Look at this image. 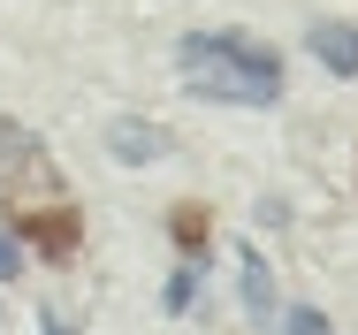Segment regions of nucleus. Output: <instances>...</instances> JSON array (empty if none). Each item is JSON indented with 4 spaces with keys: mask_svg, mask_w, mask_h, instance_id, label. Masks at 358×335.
Returning a JSON list of instances; mask_svg holds the SVG:
<instances>
[{
    "mask_svg": "<svg viewBox=\"0 0 358 335\" xmlns=\"http://www.w3.org/2000/svg\"><path fill=\"white\" fill-rule=\"evenodd\" d=\"M15 274H23V244H15V236H0V282H15Z\"/></svg>",
    "mask_w": 358,
    "mask_h": 335,
    "instance_id": "9",
    "label": "nucleus"
},
{
    "mask_svg": "<svg viewBox=\"0 0 358 335\" xmlns=\"http://www.w3.org/2000/svg\"><path fill=\"white\" fill-rule=\"evenodd\" d=\"M191 305H199V267H176V274H168V290H160V313L183 320Z\"/></svg>",
    "mask_w": 358,
    "mask_h": 335,
    "instance_id": "7",
    "label": "nucleus"
},
{
    "mask_svg": "<svg viewBox=\"0 0 358 335\" xmlns=\"http://www.w3.org/2000/svg\"><path fill=\"white\" fill-rule=\"evenodd\" d=\"M8 236H23L38 259L69 267L76 252H84V213H76L69 199H62V206H8Z\"/></svg>",
    "mask_w": 358,
    "mask_h": 335,
    "instance_id": "2",
    "label": "nucleus"
},
{
    "mask_svg": "<svg viewBox=\"0 0 358 335\" xmlns=\"http://www.w3.org/2000/svg\"><path fill=\"white\" fill-rule=\"evenodd\" d=\"M38 335H76L69 320H54V313H38Z\"/></svg>",
    "mask_w": 358,
    "mask_h": 335,
    "instance_id": "10",
    "label": "nucleus"
},
{
    "mask_svg": "<svg viewBox=\"0 0 358 335\" xmlns=\"http://www.w3.org/2000/svg\"><path fill=\"white\" fill-rule=\"evenodd\" d=\"M176 76L206 107H275L282 99V54L244 31H191L176 46Z\"/></svg>",
    "mask_w": 358,
    "mask_h": 335,
    "instance_id": "1",
    "label": "nucleus"
},
{
    "mask_svg": "<svg viewBox=\"0 0 358 335\" xmlns=\"http://www.w3.org/2000/svg\"><path fill=\"white\" fill-rule=\"evenodd\" d=\"M282 335H336V328H328V313H320V305H297V313L282 320Z\"/></svg>",
    "mask_w": 358,
    "mask_h": 335,
    "instance_id": "8",
    "label": "nucleus"
},
{
    "mask_svg": "<svg viewBox=\"0 0 358 335\" xmlns=\"http://www.w3.org/2000/svg\"><path fill=\"white\" fill-rule=\"evenodd\" d=\"M305 54H320L328 76H358V23H343V15L313 23V31H305Z\"/></svg>",
    "mask_w": 358,
    "mask_h": 335,
    "instance_id": "5",
    "label": "nucleus"
},
{
    "mask_svg": "<svg viewBox=\"0 0 358 335\" xmlns=\"http://www.w3.org/2000/svg\"><path fill=\"white\" fill-rule=\"evenodd\" d=\"M236 297H244V320H252V328H275V305H282V297H275V267H267L252 244L236 252Z\"/></svg>",
    "mask_w": 358,
    "mask_h": 335,
    "instance_id": "4",
    "label": "nucleus"
},
{
    "mask_svg": "<svg viewBox=\"0 0 358 335\" xmlns=\"http://www.w3.org/2000/svg\"><path fill=\"white\" fill-rule=\"evenodd\" d=\"M206 229H214V221H206V206H176V213H168V244H176V259H183V267H199V259H206Z\"/></svg>",
    "mask_w": 358,
    "mask_h": 335,
    "instance_id": "6",
    "label": "nucleus"
},
{
    "mask_svg": "<svg viewBox=\"0 0 358 335\" xmlns=\"http://www.w3.org/2000/svg\"><path fill=\"white\" fill-rule=\"evenodd\" d=\"M168 145H176V137L160 130V122H145V115L107 122V152H115L122 168H152V160H168Z\"/></svg>",
    "mask_w": 358,
    "mask_h": 335,
    "instance_id": "3",
    "label": "nucleus"
}]
</instances>
